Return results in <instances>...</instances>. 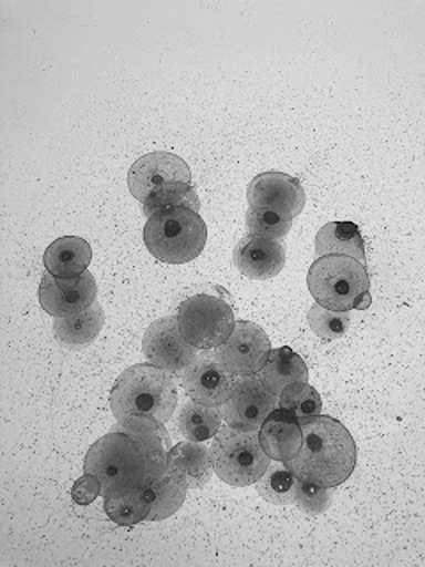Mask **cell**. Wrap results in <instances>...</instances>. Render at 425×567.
Listing matches in <instances>:
<instances>
[{"label":"cell","mask_w":425,"mask_h":567,"mask_svg":"<svg viewBox=\"0 0 425 567\" xmlns=\"http://www.w3.org/2000/svg\"><path fill=\"white\" fill-rule=\"evenodd\" d=\"M91 259H93L91 245L79 236L55 239L43 256L46 270L59 279H75L85 274Z\"/></svg>","instance_id":"cell-18"},{"label":"cell","mask_w":425,"mask_h":567,"mask_svg":"<svg viewBox=\"0 0 425 567\" xmlns=\"http://www.w3.org/2000/svg\"><path fill=\"white\" fill-rule=\"evenodd\" d=\"M277 404L279 395L265 385L259 374L241 377L232 383L229 398L221 404V419L232 430L259 431Z\"/></svg>","instance_id":"cell-9"},{"label":"cell","mask_w":425,"mask_h":567,"mask_svg":"<svg viewBox=\"0 0 425 567\" xmlns=\"http://www.w3.org/2000/svg\"><path fill=\"white\" fill-rule=\"evenodd\" d=\"M309 291L318 306L333 312L365 310L371 307V277L367 265L353 257H318L310 266Z\"/></svg>","instance_id":"cell-5"},{"label":"cell","mask_w":425,"mask_h":567,"mask_svg":"<svg viewBox=\"0 0 425 567\" xmlns=\"http://www.w3.org/2000/svg\"><path fill=\"white\" fill-rule=\"evenodd\" d=\"M100 495H102V481L93 474L82 475L71 487V498L79 505H89Z\"/></svg>","instance_id":"cell-31"},{"label":"cell","mask_w":425,"mask_h":567,"mask_svg":"<svg viewBox=\"0 0 425 567\" xmlns=\"http://www.w3.org/2000/svg\"><path fill=\"white\" fill-rule=\"evenodd\" d=\"M315 252L319 257H353L356 261L367 265L365 241L354 221H330L321 227L315 236Z\"/></svg>","instance_id":"cell-19"},{"label":"cell","mask_w":425,"mask_h":567,"mask_svg":"<svg viewBox=\"0 0 425 567\" xmlns=\"http://www.w3.org/2000/svg\"><path fill=\"white\" fill-rule=\"evenodd\" d=\"M106 516L121 527H135L147 519L149 505L142 498L141 489L105 496Z\"/></svg>","instance_id":"cell-26"},{"label":"cell","mask_w":425,"mask_h":567,"mask_svg":"<svg viewBox=\"0 0 425 567\" xmlns=\"http://www.w3.org/2000/svg\"><path fill=\"white\" fill-rule=\"evenodd\" d=\"M105 324V312L100 301H94L89 309L68 318H55L53 332L59 341L66 346H87L100 336Z\"/></svg>","instance_id":"cell-22"},{"label":"cell","mask_w":425,"mask_h":567,"mask_svg":"<svg viewBox=\"0 0 425 567\" xmlns=\"http://www.w3.org/2000/svg\"><path fill=\"white\" fill-rule=\"evenodd\" d=\"M248 204L253 209H268L282 217L283 220L294 218L305 208V190L297 177L289 174H257L247 190Z\"/></svg>","instance_id":"cell-11"},{"label":"cell","mask_w":425,"mask_h":567,"mask_svg":"<svg viewBox=\"0 0 425 567\" xmlns=\"http://www.w3.org/2000/svg\"><path fill=\"white\" fill-rule=\"evenodd\" d=\"M97 286L91 271L75 279H59L43 275L40 284V303L53 318H68L89 309L96 301Z\"/></svg>","instance_id":"cell-13"},{"label":"cell","mask_w":425,"mask_h":567,"mask_svg":"<svg viewBox=\"0 0 425 567\" xmlns=\"http://www.w3.org/2000/svg\"><path fill=\"white\" fill-rule=\"evenodd\" d=\"M115 431L132 436L135 442L141 443L144 451L149 454L151 460L159 470L167 472V454L170 451V436L162 422L149 419V416H129L124 421H117Z\"/></svg>","instance_id":"cell-20"},{"label":"cell","mask_w":425,"mask_h":567,"mask_svg":"<svg viewBox=\"0 0 425 567\" xmlns=\"http://www.w3.org/2000/svg\"><path fill=\"white\" fill-rule=\"evenodd\" d=\"M142 351L149 363L174 374L185 371L197 359V348L182 336L177 318L173 316L156 319L155 323L147 328L142 341Z\"/></svg>","instance_id":"cell-12"},{"label":"cell","mask_w":425,"mask_h":567,"mask_svg":"<svg viewBox=\"0 0 425 567\" xmlns=\"http://www.w3.org/2000/svg\"><path fill=\"white\" fill-rule=\"evenodd\" d=\"M177 427L190 442L212 440L221 427L220 410L217 406H206L197 401H190L183 404L182 412L177 415Z\"/></svg>","instance_id":"cell-24"},{"label":"cell","mask_w":425,"mask_h":567,"mask_svg":"<svg viewBox=\"0 0 425 567\" xmlns=\"http://www.w3.org/2000/svg\"><path fill=\"white\" fill-rule=\"evenodd\" d=\"M232 383V374L211 357H197L183 374V385L188 398L206 406H220L226 403Z\"/></svg>","instance_id":"cell-14"},{"label":"cell","mask_w":425,"mask_h":567,"mask_svg":"<svg viewBox=\"0 0 425 567\" xmlns=\"http://www.w3.org/2000/svg\"><path fill=\"white\" fill-rule=\"evenodd\" d=\"M212 472L211 452L204 442H182L168 451L167 474L188 489L206 486Z\"/></svg>","instance_id":"cell-17"},{"label":"cell","mask_w":425,"mask_h":567,"mask_svg":"<svg viewBox=\"0 0 425 567\" xmlns=\"http://www.w3.org/2000/svg\"><path fill=\"white\" fill-rule=\"evenodd\" d=\"M186 489L185 484L179 483L173 475L165 474L164 477L155 483L146 484L141 487V495L149 505L147 522H162L170 518L185 504Z\"/></svg>","instance_id":"cell-23"},{"label":"cell","mask_w":425,"mask_h":567,"mask_svg":"<svg viewBox=\"0 0 425 567\" xmlns=\"http://www.w3.org/2000/svg\"><path fill=\"white\" fill-rule=\"evenodd\" d=\"M310 328L315 336L321 337L324 341H335L339 337L344 336L350 328V315L348 312H333V310L324 309L321 306H314L307 315Z\"/></svg>","instance_id":"cell-28"},{"label":"cell","mask_w":425,"mask_h":567,"mask_svg":"<svg viewBox=\"0 0 425 567\" xmlns=\"http://www.w3.org/2000/svg\"><path fill=\"white\" fill-rule=\"evenodd\" d=\"M176 404V380L170 372L153 363H138L121 372L111 394V408L117 421L149 416L165 424L173 416Z\"/></svg>","instance_id":"cell-4"},{"label":"cell","mask_w":425,"mask_h":567,"mask_svg":"<svg viewBox=\"0 0 425 567\" xmlns=\"http://www.w3.org/2000/svg\"><path fill=\"white\" fill-rule=\"evenodd\" d=\"M333 487L315 486L305 481H298L292 502L309 516H318L332 505Z\"/></svg>","instance_id":"cell-30"},{"label":"cell","mask_w":425,"mask_h":567,"mask_svg":"<svg viewBox=\"0 0 425 567\" xmlns=\"http://www.w3.org/2000/svg\"><path fill=\"white\" fill-rule=\"evenodd\" d=\"M297 475L292 474L291 468L286 463L277 461L274 465L268 466L265 475L257 481V492L266 502L274 505L291 504L297 486Z\"/></svg>","instance_id":"cell-25"},{"label":"cell","mask_w":425,"mask_h":567,"mask_svg":"<svg viewBox=\"0 0 425 567\" xmlns=\"http://www.w3.org/2000/svg\"><path fill=\"white\" fill-rule=\"evenodd\" d=\"M259 377L274 395H279L291 383L309 381V369L300 354L294 353L289 346H280L277 350H271L270 359Z\"/></svg>","instance_id":"cell-21"},{"label":"cell","mask_w":425,"mask_h":567,"mask_svg":"<svg viewBox=\"0 0 425 567\" xmlns=\"http://www.w3.org/2000/svg\"><path fill=\"white\" fill-rule=\"evenodd\" d=\"M235 265L250 279L268 280L286 266V247L274 239L247 236L236 245Z\"/></svg>","instance_id":"cell-15"},{"label":"cell","mask_w":425,"mask_h":567,"mask_svg":"<svg viewBox=\"0 0 425 567\" xmlns=\"http://www.w3.org/2000/svg\"><path fill=\"white\" fill-rule=\"evenodd\" d=\"M291 226V220H283L277 213L268 212V209L250 208L247 212V229L250 236L279 241L288 235Z\"/></svg>","instance_id":"cell-29"},{"label":"cell","mask_w":425,"mask_h":567,"mask_svg":"<svg viewBox=\"0 0 425 567\" xmlns=\"http://www.w3.org/2000/svg\"><path fill=\"white\" fill-rule=\"evenodd\" d=\"M301 447L286 463L298 481L315 486L336 487L345 483L356 466V442L350 431L333 416L315 415L298 419Z\"/></svg>","instance_id":"cell-1"},{"label":"cell","mask_w":425,"mask_h":567,"mask_svg":"<svg viewBox=\"0 0 425 567\" xmlns=\"http://www.w3.org/2000/svg\"><path fill=\"white\" fill-rule=\"evenodd\" d=\"M128 188L142 204L147 218L170 206L200 209L197 192L191 185L190 167L185 159L167 151L141 156L129 168Z\"/></svg>","instance_id":"cell-3"},{"label":"cell","mask_w":425,"mask_h":567,"mask_svg":"<svg viewBox=\"0 0 425 567\" xmlns=\"http://www.w3.org/2000/svg\"><path fill=\"white\" fill-rule=\"evenodd\" d=\"M208 229L199 212L188 206H170L147 218L144 241L156 259L185 265L199 257L206 247Z\"/></svg>","instance_id":"cell-6"},{"label":"cell","mask_w":425,"mask_h":567,"mask_svg":"<svg viewBox=\"0 0 425 567\" xmlns=\"http://www.w3.org/2000/svg\"><path fill=\"white\" fill-rule=\"evenodd\" d=\"M301 425L298 416L274 408L259 427V443L266 456L280 463H288L301 447Z\"/></svg>","instance_id":"cell-16"},{"label":"cell","mask_w":425,"mask_h":567,"mask_svg":"<svg viewBox=\"0 0 425 567\" xmlns=\"http://www.w3.org/2000/svg\"><path fill=\"white\" fill-rule=\"evenodd\" d=\"M179 332L197 350L218 348L235 330V312L226 300L211 295H195L179 306Z\"/></svg>","instance_id":"cell-8"},{"label":"cell","mask_w":425,"mask_h":567,"mask_svg":"<svg viewBox=\"0 0 425 567\" xmlns=\"http://www.w3.org/2000/svg\"><path fill=\"white\" fill-rule=\"evenodd\" d=\"M84 472L102 481L103 496L141 489L167 474L155 465L141 443L115 430L91 445L85 454Z\"/></svg>","instance_id":"cell-2"},{"label":"cell","mask_w":425,"mask_h":567,"mask_svg":"<svg viewBox=\"0 0 425 567\" xmlns=\"http://www.w3.org/2000/svg\"><path fill=\"white\" fill-rule=\"evenodd\" d=\"M209 452L215 474L229 486H252L270 466V457L262 451L257 431H238L224 425L212 439Z\"/></svg>","instance_id":"cell-7"},{"label":"cell","mask_w":425,"mask_h":567,"mask_svg":"<svg viewBox=\"0 0 425 567\" xmlns=\"http://www.w3.org/2000/svg\"><path fill=\"white\" fill-rule=\"evenodd\" d=\"M279 404L286 412L292 413L298 419L321 415L323 412V399L314 386L307 381H297L282 389L279 394Z\"/></svg>","instance_id":"cell-27"},{"label":"cell","mask_w":425,"mask_h":567,"mask_svg":"<svg viewBox=\"0 0 425 567\" xmlns=\"http://www.w3.org/2000/svg\"><path fill=\"white\" fill-rule=\"evenodd\" d=\"M271 342L259 324L238 321L224 344L218 346L215 359L232 377L259 374L270 359Z\"/></svg>","instance_id":"cell-10"}]
</instances>
